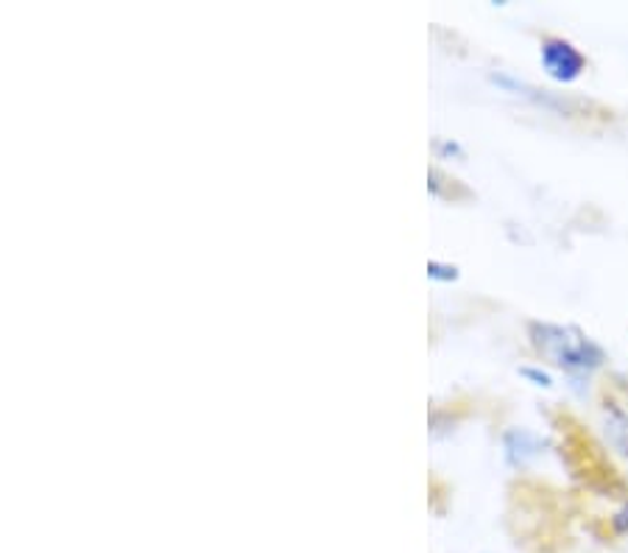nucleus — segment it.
<instances>
[{
	"label": "nucleus",
	"mask_w": 628,
	"mask_h": 553,
	"mask_svg": "<svg viewBox=\"0 0 628 553\" xmlns=\"http://www.w3.org/2000/svg\"><path fill=\"white\" fill-rule=\"evenodd\" d=\"M531 342L539 353L570 372H592L603 364V353L581 330L562 324H531Z\"/></svg>",
	"instance_id": "f257e3e1"
},
{
	"label": "nucleus",
	"mask_w": 628,
	"mask_h": 553,
	"mask_svg": "<svg viewBox=\"0 0 628 553\" xmlns=\"http://www.w3.org/2000/svg\"><path fill=\"white\" fill-rule=\"evenodd\" d=\"M542 65H545L547 76L556 82H576L587 62L572 42L551 37L542 42Z\"/></svg>",
	"instance_id": "f03ea898"
},
{
	"label": "nucleus",
	"mask_w": 628,
	"mask_h": 553,
	"mask_svg": "<svg viewBox=\"0 0 628 553\" xmlns=\"http://www.w3.org/2000/svg\"><path fill=\"white\" fill-rule=\"evenodd\" d=\"M606 437L623 456H628V414L615 406L606 408Z\"/></svg>",
	"instance_id": "7ed1b4c3"
},
{
	"label": "nucleus",
	"mask_w": 628,
	"mask_h": 553,
	"mask_svg": "<svg viewBox=\"0 0 628 553\" xmlns=\"http://www.w3.org/2000/svg\"><path fill=\"white\" fill-rule=\"evenodd\" d=\"M428 276H433V280H444V283H453L458 276V269L456 266H444V263H428Z\"/></svg>",
	"instance_id": "20e7f679"
},
{
	"label": "nucleus",
	"mask_w": 628,
	"mask_h": 553,
	"mask_svg": "<svg viewBox=\"0 0 628 553\" xmlns=\"http://www.w3.org/2000/svg\"><path fill=\"white\" fill-rule=\"evenodd\" d=\"M522 374H526V378H531L533 383H537V386H551V383H553V380H551V374H547V372H542V369L526 367V369H522Z\"/></svg>",
	"instance_id": "39448f33"
}]
</instances>
